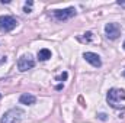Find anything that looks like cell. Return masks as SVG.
<instances>
[{
  "label": "cell",
  "instance_id": "cell-1",
  "mask_svg": "<svg viewBox=\"0 0 125 123\" xmlns=\"http://www.w3.org/2000/svg\"><path fill=\"white\" fill-rule=\"evenodd\" d=\"M106 100H108V103H109L114 109H119V107H121L119 103L125 100V90H122V88H111V90L108 91Z\"/></svg>",
  "mask_w": 125,
  "mask_h": 123
},
{
  "label": "cell",
  "instance_id": "cell-2",
  "mask_svg": "<svg viewBox=\"0 0 125 123\" xmlns=\"http://www.w3.org/2000/svg\"><path fill=\"white\" fill-rule=\"evenodd\" d=\"M22 116H23V112L21 109H10L7 110L1 119H0V123H21L22 122Z\"/></svg>",
  "mask_w": 125,
  "mask_h": 123
},
{
  "label": "cell",
  "instance_id": "cell-3",
  "mask_svg": "<svg viewBox=\"0 0 125 123\" xmlns=\"http://www.w3.org/2000/svg\"><path fill=\"white\" fill-rule=\"evenodd\" d=\"M18 26V19L9 15L0 16V31L1 32H10Z\"/></svg>",
  "mask_w": 125,
  "mask_h": 123
},
{
  "label": "cell",
  "instance_id": "cell-4",
  "mask_svg": "<svg viewBox=\"0 0 125 123\" xmlns=\"http://www.w3.org/2000/svg\"><path fill=\"white\" fill-rule=\"evenodd\" d=\"M52 16L55 20L58 22H64V20H68L71 19L73 16H76V9L74 7H67V9H57V10H52Z\"/></svg>",
  "mask_w": 125,
  "mask_h": 123
},
{
  "label": "cell",
  "instance_id": "cell-5",
  "mask_svg": "<svg viewBox=\"0 0 125 123\" xmlns=\"http://www.w3.org/2000/svg\"><path fill=\"white\" fill-rule=\"evenodd\" d=\"M105 35H106V38L111 39V41L118 39L119 35H121V26H119L118 23H115V22L108 23V25L105 26Z\"/></svg>",
  "mask_w": 125,
  "mask_h": 123
},
{
  "label": "cell",
  "instance_id": "cell-6",
  "mask_svg": "<svg viewBox=\"0 0 125 123\" xmlns=\"http://www.w3.org/2000/svg\"><path fill=\"white\" fill-rule=\"evenodd\" d=\"M35 67V60L32 58V55H22L19 60H18V68H19V71H28V70H31Z\"/></svg>",
  "mask_w": 125,
  "mask_h": 123
},
{
  "label": "cell",
  "instance_id": "cell-7",
  "mask_svg": "<svg viewBox=\"0 0 125 123\" xmlns=\"http://www.w3.org/2000/svg\"><path fill=\"white\" fill-rule=\"evenodd\" d=\"M83 58L89 62L90 65L96 67V68L102 67V60H100V57H99L97 54H94V52H84V54H83Z\"/></svg>",
  "mask_w": 125,
  "mask_h": 123
},
{
  "label": "cell",
  "instance_id": "cell-8",
  "mask_svg": "<svg viewBox=\"0 0 125 123\" xmlns=\"http://www.w3.org/2000/svg\"><path fill=\"white\" fill-rule=\"evenodd\" d=\"M19 101H21L22 104H25V106H32V104H35L36 97L32 96V94H22V96L19 97Z\"/></svg>",
  "mask_w": 125,
  "mask_h": 123
},
{
  "label": "cell",
  "instance_id": "cell-9",
  "mask_svg": "<svg viewBox=\"0 0 125 123\" xmlns=\"http://www.w3.org/2000/svg\"><path fill=\"white\" fill-rule=\"evenodd\" d=\"M50 58H51V51H50V49L44 48V49H39V51H38V60H39V61H47V60H50Z\"/></svg>",
  "mask_w": 125,
  "mask_h": 123
},
{
  "label": "cell",
  "instance_id": "cell-10",
  "mask_svg": "<svg viewBox=\"0 0 125 123\" xmlns=\"http://www.w3.org/2000/svg\"><path fill=\"white\" fill-rule=\"evenodd\" d=\"M79 41H80V42H86V44H89V42L93 41V33H92V32H86V33H83V36L79 38Z\"/></svg>",
  "mask_w": 125,
  "mask_h": 123
},
{
  "label": "cell",
  "instance_id": "cell-11",
  "mask_svg": "<svg viewBox=\"0 0 125 123\" xmlns=\"http://www.w3.org/2000/svg\"><path fill=\"white\" fill-rule=\"evenodd\" d=\"M32 6H33V1H31V0L26 1V3H25V7H23V12H25V13H31L32 12Z\"/></svg>",
  "mask_w": 125,
  "mask_h": 123
},
{
  "label": "cell",
  "instance_id": "cell-12",
  "mask_svg": "<svg viewBox=\"0 0 125 123\" xmlns=\"http://www.w3.org/2000/svg\"><path fill=\"white\" fill-rule=\"evenodd\" d=\"M67 77H68V74H67V72H62L61 75H60V77H57L55 80H57V81H64V80H67Z\"/></svg>",
  "mask_w": 125,
  "mask_h": 123
},
{
  "label": "cell",
  "instance_id": "cell-13",
  "mask_svg": "<svg viewBox=\"0 0 125 123\" xmlns=\"http://www.w3.org/2000/svg\"><path fill=\"white\" fill-rule=\"evenodd\" d=\"M99 119L105 120V119H106V114H105V113H100V114H99Z\"/></svg>",
  "mask_w": 125,
  "mask_h": 123
},
{
  "label": "cell",
  "instance_id": "cell-14",
  "mask_svg": "<svg viewBox=\"0 0 125 123\" xmlns=\"http://www.w3.org/2000/svg\"><path fill=\"white\" fill-rule=\"evenodd\" d=\"M3 62H6V57H3V58L0 60V64H3Z\"/></svg>",
  "mask_w": 125,
  "mask_h": 123
},
{
  "label": "cell",
  "instance_id": "cell-15",
  "mask_svg": "<svg viewBox=\"0 0 125 123\" xmlns=\"http://www.w3.org/2000/svg\"><path fill=\"white\" fill-rule=\"evenodd\" d=\"M122 75H124V77H125V70H124V72H122Z\"/></svg>",
  "mask_w": 125,
  "mask_h": 123
},
{
  "label": "cell",
  "instance_id": "cell-16",
  "mask_svg": "<svg viewBox=\"0 0 125 123\" xmlns=\"http://www.w3.org/2000/svg\"><path fill=\"white\" fill-rule=\"evenodd\" d=\"M124 49H125V42H124Z\"/></svg>",
  "mask_w": 125,
  "mask_h": 123
},
{
  "label": "cell",
  "instance_id": "cell-17",
  "mask_svg": "<svg viewBox=\"0 0 125 123\" xmlns=\"http://www.w3.org/2000/svg\"><path fill=\"white\" fill-rule=\"evenodd\" d=\"M0 98H1V93H0Z\"/></svg>",
  "mask_w": 125,
  "mask_h": 123
}]
</instances>
